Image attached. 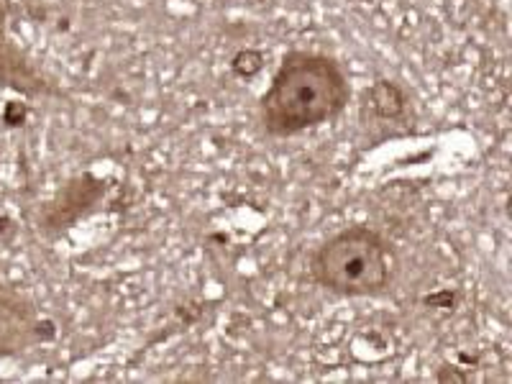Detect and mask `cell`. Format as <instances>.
Here are the masks:
<instances>
[{"mask_svg":"<svg viewBox=\"0 0 512 384\" xmlns=\"http://www.w3.org/2000/svg\"><path fill=\"white\" fill-rule=\"evenodd\" d=\"M351 98V77L336 57L313 49H290L259 98L256 118L272 139H292L338 121Z\"/></svg>","mask_w":512,"mask_h":384,"instance_id":"6da1fadb","label":"cell"},{"mask_svg":"<svg viewBox=\"0 0 512 384\" xmlns=\"http://www.w3.org/2000/svg\"><path fill=\"white\" fill-rule=\"evenodd\" d=\"M397 256L384 233L351 223L320 241L310 254V280L338 297L382 295L395 280Z\"/></svg>","mask_w":512,"mask_h":384,"instance_id":"7a4b0ae2","label":"cell"},{"mask_svg":"<svg viewBox=\"0 0 512 384\" xmlns=\"http://www.w3.org/2000/svg\"><path fill=\"white\" fill-rule=\"evenodd\" d=\"M57 323L41 315L21 287L0 277V361L24 354L36 346L52 344Z\"/></svg>","mask_w":512,"mask_h":384,"instance_id":"3957f363","label":"cell"},{"mask_svg":"<svg viewBox=\"0 0 512 384\" xmlns=\"http://www.w3.org/2000/svg\"><path fill=\"white\" fill-rule=\"evenodd\" d=\"M108 195V182L95 177L93 172H82V175L70 177L62 187H57L52 198L39 208L36 216V226L44 233L70 231L77 223L93 216L100 203Z\"/></svg>","mask_w":512,"mask_h":384,"instance_id":"277c9868","label":"cell"},{"mask_svg":"<svg viewBox=\"0 0 512 384\" xmlns=\"http://www.w3.org/2000/svg\"><path fill=\"white\" fill-rule=\"evenodd\" d=\"M0 85L26 95V98H47L59 95L47 77L34 67L26 52L16 47L8 34V3L0 0Z\"/></svg>","mask_w":512,"mask_h":384,"instance_id":"5b68a950","label":"cell"},{"mask_svg":"<svg viewBox=\"0 0 512 384\" xmlns=\"http://www.w3.org/2000/svg\"><path fill=\"white\" fill-rule=\"evenodd\" d=\"M408 111V93L392 80H377L372 88L364 90L361 113L372 116L374 121H397Z\"/></svg>","mask_w":512,"mask_h":384,"instance_id":"8992f818","label":"cell"}]
</instances>
